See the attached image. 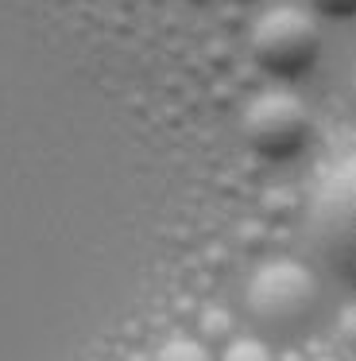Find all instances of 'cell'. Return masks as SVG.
<instances>
[{
	"instance_id": "6",
	"label": "cell",
	"mask_w": 356,
	"mask_h": 361,
	"mask_svg": "<svg viewBox=\"0 0 356 361\" xmlns=\"http://www.w3.org/2000/svg\"><path fill=\"white\" fill-rule=\"evenodd\" d=\"M221 361H271V357H267V350H263L260 342H232Z\"/></svg>"
},
{
	"instance_id": "5",
	"label": "cell",
	"mask_w": 356,
	"mask_h": 361,
	"mask_svg": "<svg viewBox=\"0 0 356 361\" xmlns=\"http://www.w3.org/2000/svg\"><path fill=\"white\" fill-rule=\"evenodd\" d=\"M155 361H213L205 350H201L198 342H186V338H174V342H167L159 353H155Z\"/></svg>"
},
{
	"instance_id": "2",
	"label": "cell",
	"mask_w": 356,
	"mask_h": 361,
	"mask_svg": "<svg viewBox=\"0 0 356 361\" xmlns=\"http://www.w3.org/2000/svg\"><path fill=\"white\" fill-rule=\"evenodd\" d=\"M310 241L333 272H345V280L352 276V167H337L317 187L310 202Z\"/></svg>"
},
{
	"instance_id": "1",
	"label": "cell",
	"mask_w": 356,
	"mask_h": 361,
	"mask_svg": "<svg viewBox=\"0 0 356 361\" xmlns=\"http://www.w3.org/2000/svg\"><path fill=\"white\" fill-rule=\"evenodd\" d=\"M252 59L267 74L279 78H298L314 66L317 51H322V32L317 24L294 4H279L267 8L252 24Z\"/></svg>"
},
{
	"instance_id": "7",
	"label": "cell",
	"mask_w": 356,
	"mask_h": 361,
	"mask_svg": "<svg viewBox=\"0 0 356 361\" xmlns=\"http://www.w3.org/2000/svg\"><path fill=\"white\" fill-rule=\"evenodd\" d=\"M317 12H325V16H352L356 0H310Z\"/></svg>"
},
{
	"instance_id": "4",
	"label": "cell",
	"mask_w": 356,
	"mask_h": 361,
	"mask_svg": "<svg viewBox=\"0 0 356 361\" xmlns=\"http://www.w3.org/2000/svg\"><path fill=\"white\" fill-rule=\"evenodd\" d=\"M314 272L298 260H275L263 264L260 272L248 280L244 307L255 322H294L314 307L317 295Z\"/></svg>"
},
{
	"instance_id": "3",
	"label": "cell",
	"mask_w": 356,
	"mask_h": 361,
	"mask_svg": "<svg viewBox=\"0 0 356 361\" xmlns=\"http://www.w3.org/2000/svg\"><path fill=\"white\" fill-rule=\"evenodd\" d=\"M244 140L267 159H291L310 140V109L286 90H267L244 109Z\"/></svg>"
}]
</instances>
